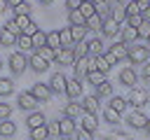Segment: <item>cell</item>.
Listing matches in <instances>:
<instances>
[{"mask_svg":"<svg viewBox=\"0 0 150 140\" xmlns=\"http://www.w3.org/2000/svg\"><path fill=\"white\" fill-rule=\"evenodd\" d=\"M80 107H82V112L84 114H98V110H101V98L96 96V93H91V96H84L82 98V103H80Z\"/></svg>","mask_w":150,"mask_h":140,"instance_id":"cell-4","label":"cell"},{"mask_svg":"<svg viewBox=\"0 0 150 140\" xmlns=\"http://www.w3.org/2000/svg\"><path fill=\"white\" fill-rule=\"evenodd\" d=\"M14 133H16V124L14 121H9V119L0 121V138H12Z\"/></svg>","mask_w":150,"mask_h":140,"instance_id":"cell-27","label":"cell"},{"mask_svg":"<svg viewBox=\"0 0 150 140\" xmlns=\"http://www.w3.org/2000/svg\"><path fill=\"white\" fill-rule=\"evenodd\" d=\"M47 128H49V135H56L59 138V119L56 121H47Z\"/></svg>","mask_w":150,"mask_h":140,"instance_id":"cell-50","label":"cell"},{"mask_svg":"<svg viewBox=\"0 0 150 140\" xmlns=\"http://www.w3.org/2000/svg\"><path fill=\"white\" fill-rule=\"evenodd\" d=\"M108 7H110V16H108V19H112V21H117V23H122V21L127 19V12H124V5H122V2H110Z\"/></svg>","mask_w":150,"mask_h":140,"instance_id":"cell-17","label":"cell"},{"mask_svg":"<svg viewBox=\"0 0 150 140\" xmlns=\"http://www.w3.org/2000/svg\"><path fill=\"white\" fill-rule=\"evenodd\" d=\"M150 58V47H143V44H129V54H127V61L131 65H141V63H148Z\"/></svg>","mask_w":150,"mask_h":140,"instance_id":"cell-2","label":"cell"},{"mask_svg":"<svg viewBox=\"0 0 150 140\" xmlns=\"http://www.w3.org/2000/svg\"><path fill=\"white\" fill-rule=\"evenodd\" d=\"M38 2H40V5H52L54 0H38Z\"/></svg>","mask_w":150,"mask_h":140,"instance_id":"cell-60","label":"cell"},{"mask_svg":"<svg viewBox=\"0 0 150 140\" xmlns=\"http://www.w3.org/2000/svg\"><path fill=\"white\" fill-rule=\"evenodd\" d=\"M136 7H138V12L143 14V12L150 7V0H136Z\"/></svg>","mask_w":150,"mask_h":140,"instance_id":"cell-53","label":"cell"},{"mask_svg":"<svg viewBox=\"0 0 150 140\" xmlns=\"http://www.w3.org/2000/svg\"><path fill=\"white\" fill-rule=\"evenodd\" d=\"M66 82H68V77L59 70V72H54L52 77H49V89H52V93H66Z\"/></svg>","mask_w":150,"mask_h":140,"instance_id":"cell-6","label":"cell"},{"mask_svg":"<svg viewBox=\"0 0 150 140\" xmlns=\"http://www.w3.org/2000/svg\"><path fill=\"white\" fill-rule=\"evenodd\" d=\"M16 47H19L21 54H23V51H30V49H33V40H30L28 35L19 33V35H16Z\"/></svg>","mask_w":150,"mask_h":140,"instance_id":"cell-28","label":"cell"},{"mask_svg":"<svg viewBox=\"0 0 150 140\" xmlns=\"http://www.w3.org/2000/svg\"><path fill=\"white\" fill-rule=\"evenodd\" d=\"M66 96H68L70 100H77V98L82 96V82L75 79V77L68 79V82H66Z\"/></svg>","mask_w":150,"mask_h":140,"instance_id":"cell-15","label":"cell"},{"mask_svg":"<svg viewBox=\"0 0 150 140\" xmlns=\"http://www.w3.org/2000/svg\"><path fill=\"white\" fill-rule=\"evenodd\" d=\"M103 121H108V124H112V126H117L120 124V112H115V110H103Z\"/></svg>","mask_w":150,"mask_h":140,"instance_id":"cell-40","label":"cell"},{"mask_svg":"<svg viewBox=\"0 0 150 140\" xmlns=\"http://www.w3.org/2000/svg\"><path fill=\"white\" fill-rule=\"evenodd\" d=\"M7 65H9L12 75H23V72L28 70V58H26V54H21V51H14V54H9V58H7Z\"/></svg>","mask_w":150,"mask_h":140,"instance_id":"cell-3","label":"cell"},{"mask_svg":"<svg viewBox=\"0 0 150 140\" xmlns=\"http://www.w3.org/2000/svg\"><path fill=\"white\" fill-rule=\"evenodd\" d=\"M12 12H14V16H21V14H26V16H30V5L23 0L21 5H16V7H12Z\"/></svg>","mask_w":150,"mask_h":140,"instance_id":"cell-41","label":"cell"},{"mask_svg":"<svg viewBox=\"0 0 150 140\" xmlns=\"http://www.w3.org/2000/svg\"><path fill=\"white\" fill-rule=\"evenodd\" d=\"M68 23H70V26H84L87 19H84L77 9H73V12H68Z\"/></svg>","mask_w":150,"mask_h":140,"instance_id":"cell-34","label":"cell"},{"mask_svg":"<svg viewBox=\"0 0 150 140\" xmlns=\"http://www.w3.org/2000/svg\"><path fill=\"white\" fill-rule=\"evenodd\" d=\"M108 107L122 114V112H124L129 105H127V98H124V96H110V105H108Z\"/></svg>","mask_w":150,"mask_h":140,"instance_id":"cell-25","label":"cell"},{"mask_svg":"<svg viewBox=\"0 0 150 140\" xmlns=\"http://www.w3.org/2000/svg\"><path fill=\"white\" fill-rule=\"evenodd\" d=\"M148 103H150V91L145 86H134L129 91V96H127V105H131L134 110H141Z\"/></svg>","mask_w":150,"mask_h":140,"instance_id":"cell-1","label":"cell"},{"mask_svg":"<svg viewBox=\"0 0 150 140\" xmlns=\"http://www.w3.org/2000/svg\"><path fill=\"white\" fill-rule=\"evenodd\" d=\"M77 12H80V14L84 16V19H89V16H94V14H96V7H94L91 2H80Z\"/></svg>","mask_w":150,"mask_h":140,"instance_id":"cell-38","label":"cell"},{"mask_svg":"<svg viewBox=\"0 0 150 140\" xmlns=\"http://www.w3.org/2000/svg\"><path fill=\"white\" fill-rule=\"evenodd\" d=\"M82 114H84V112H82V107H80L77 100H70V103L66 105V110H63V117H70V119H75V121H77Z\"/></svg>","mask_w":150,"mask_h":140,"instance_id":"cell-21","label":"cell"},{"mask_svg":"<svg viewBox=\"0 0 150 140\" xmlns=\"http://www.w3.org/2000/svg\"><path fill=\"white\" fill-rule=\"evenodd\" d=\"M80 7V0H66V9L68 12H73V9H77Z\"/></svg>","mask_w":150,"mask_h":140,"instance_id":"cell-54","label":"cell"},{"mask_svg":"<svg viewBox=\"0 0 150 140\" xmlns=\"http://www.w3.org/2000/svg\"><path fill=\"white\" fill-rule=\"evenodd\" d=\"M103 140H131L129 133H122V131H112L108 135H103Z\"/></svg>","mask_w":150,"mask_h":140,"instance_id":"cell-43","label":"cell"},{"mask_svg":"<svg viewBox=\"0 0 150 140\" xmlns=\"http://www.w3.org/2000/svg\"><path fill=\"white\" fill-rule=\"evenodd\" d=\"M45 124H47V117H45L42 110L28 112V117H26V126H28V128H38V126H45Z\"/></svg>","mask_w":150,"mask_h":140,"instance_id":"cell-13","label":"cell"},{"mask_svg":"<svg viewBox=\"0 0 150 140\" xmlns=\"http://www.w3.org/2000/svg\"><path fill=\"white\" fill-rule=\"evenodd\" d=\"M28 68H30L33 72L42 75V72H47V70H49V61H47V58H42L40 54H33V56H28Z\"/></svg>","mask_w":150,"mask_h":140,"instance_id":"cell-7","label":"cell"},{"mask_svg":"<svg viewBox=\"0 0 150 140\" xmlns=\"http://www.w3.org/2000/svg\"><path fill=\"white\" fill-rule=\"evenodd\" d=\"M124 121H127V124H129L134 131H143V128H145V124H148V117H145L141 110H134V112H131V114H129Z\"/></svg>","mask_w":150,"mask_h":140,"instance_id":"cell-9","label":"cell"},{"mask_svg":"<svg viewBox=\"0 0 150 140\" xmlns=\"http://www.w3.org/2000/svg\"><path fill=\"white\" fill-rule=\"evenodd\" d=\"M89 70H98V72H108L110 70V65H108V61L103 58V54L101 56H89Z\"/></svg>","mask_w":150,"mask_h":140,"instance_id":"cell-18","label":"cell"},{"mask_svg":"<svg viewBox=\"0 0 150 140\" xmlns=\"http://www.w3.org/2000/svg\"><path fill=\"white\" fill-rule=\"evenodd\" d=\"M143 131H145V133L150 135V117H148V124H145V128H143Z\"/></svg>","mask_w":150,"mask_h":140,"instance_id":"cell-59","label":"cell"},{"mask_svg":"<svg viewBox=\"0 0 150 140\" xmlns=\"http://www.w3.org/2000/svg\"><path fill=\"white\" fill-rule=\"evenodd\" d=\"M96 96L98 98H110L112 96V84L108 79H103L101 84H96Z\"/></svg>","mask_w":150,"mask_h":140,"instance_id":"cell-29","label":"cell"},{"mask_svg":"<svg viewBox=\"0 0 150 140\" xmlns=\"http://www.w3.org/2000/svg\"><path fill=\"white\" fill-rule=\"evenodd\" d=\"M30 40H33V49H35V51H40L42 47H47V33H45V30H38Z\"/></svg>","mask_w":150,"mask_h":140,"instance_id":"cell-31","label":"cell"},{"mask_svg":"<svg viewBox=\"0 0 150 140\" xmlns=\"http://www.w3.org/2000/svg\"><path fill=\"white\" fill-rule=\"evenodd\" d=\"M70 51H73L75 58H84V56H89V47H87V42H75V44L70 47Z\"/></svg>","mask_w":150,"mask_h":140,"instance_id":"cell-32","label":"cell"},{"mask_svg":"<svg viewBox=\"0 0 150 140\" xmlns=\"http://www.w3.org/2000/svg\"><path fill=\"white\" fill-rule=\"evenodd\" d=\"M5 30H9V33H12V35H19V33H21V30H19V28H16V23H14V21H12V19H9V21H7V23H5Z\"/></svg>","mask_w":150,"mask_h":140,"instance_id":"cell-51","label":"cell"},{"mask_svg":"<svg viewBox=\"0 0 150 140\" xmlns=\"http://www.w3.org/2000/svg\"><path fill=\"white\" fill-rule=\"evenodd\" d=\"M84 77H87V82H89V84H94V86H96V84H101V82L105 79V75H103V72H98V70H87V75H84Z\"/></svg>","mask_w":150,"mask_h":140,"instance_id":"cell-37","label":"cell"},{"mask_svg":"<svg viewBox=\"0 0 150 140\" xmlns=\"http://www.w3.org/2000/svg\"><path fill=\"white\" fill-rule=\"evenodd\" d=\"M47 47L49 49H61V42H59V30H49L47 33Z\"/></svg>","mask_w":150,"mask_h":140,"instance_id":"cell-36","label":"cell"},{"mask_svg":"<svg viewBox=\"0 0 150 140\" xmlns=\"http://www.w3.org/2000/svg\"><path fill=\"white\" fill-rule=\"evenodd\" d=\"M143 79L150 84V63H145V65H143Z\"/></svg>","mask_w":150,"mask_h":140,"instance_id":"cell-55","label":"cell"},{"mask_svg":"<svg viewBox=\"0 0 150 140\" xmlns=\"http://www.w3.org/2000/svg\"><path fill=\"white\" fill-rule=\"evenodd\" d=\"M120 30H122V28H120V23H117V21H112V19H105V21H103V26H101V35H103V37H110V40H115V37L120 35Z\"/></svg>","mask_w":150,"mask_h":140,"instance_id":"cell-10","label":"cell"},{"mask_svg":"<svg viewBox=\"0 0 150 140\" xmlns=\"http://www.w3.org/2000/svg\"><path fill=\"white\" fill-rule=\"evenodd\" d=\"M87 30H101V26H103V19L98 16V14H94V16H89L87 19Z\"/></svg>","mask_w":150,"mask_h":140,"instance_id":"cell-39","label":"cell"},{"mask_svg":"<svg viewBox=\"0 0 150 140\" xmlns=\"http://www.w3.org/2000/svg\"><path fill=\"white\" fill-rule=\"evenodd\" d=\"M136 33H138V40H148V37H150V21H143V23L136 28Z\"/></svg>","mask_w":150,"mask_h":140,"instance_id":"cell-42","label":"cell"},{"mask_svg":"<svg viewBox=\"0 0 150 140\" xmlns=\"http://www.w3.org/2000/svg\"><path fill=\"white\" fill-rule=\"evenodd\" d=\"M87 47H89V56H101V54L105 51V47H103V40H101V37L89 40V42H87Z\"/></svg>","mask_w":150,"mask_h":140,"instance_id":"cell-24","label":"cell"},{"mask_svg":"<svg viewBox=\"0 0 150 140\" xmlns=\"http://www.w3.org/2000/svg\"><path fill=\"white\" fill-rule=\"evenodd\" d=\"M16 105H19L21 110H26V112H33V110H38V100L30 96V91H21V93L16 96Z\"/></svg>","mask_w":150,"mask_h":140,"instance_id":"cell-8","label":"cell"},{"mask_svg":"<svg viewBox=\"0 0 150 140\" xmlns=\"http://www.w3.org/2000/svg\"><path fill=\"white\" fill-rule=\"evenodd\" d=\"M12 21H14V23H16V28H19L21 33H23V28H26V26L30 23V16H26V14H21V16H14Z\"/></svg>","mask_w":150,"mask_h":140,"instance_id":"cell-44","label":"cell"},{"mask_svg":"<svg viewBox=\"0 0 150 140\" xmlns=\"http://www.w3.org/2000/svg\"><path fill=\"white\" fill-rule=\"evenodd\" d=\"M0 70H2V61H0Z\"/></svg>","mask_w":150,"mask_h":140,"instance_id":"cell-64","label":"cell"},{"mask_svg":"<svg viewBox=\"0 0 150 140\" xmlns=\"http://www.w3.org/2000/svg\"><path fill=\"white\" fill-rule=\"evenodd\" d=\"M70 28V37H73V44L75 42H84V37H87V26H68Z\"/></svg>","mask_w":150,"mask_h":140,"instance_id":"cell-22","label":"cell"},{"mask_svg":"<svg viewBox=\"0 0 150 140\" xmlns=\"http://www.w3.org/2000/svg\"><path fill=\"white\" fill-rule=\"evenodd\" d=\"M54 61H56L59 65H73L75 56H73L70 47H61V49H56V51H54Z\"/></svg>","mask_w":150,"mask_h":140,"instance_id":"cell-11","label":"cell"},{"mask_svg":"<svg viewBox=\"0 0 150 140\" xmlns=\"http://www.w3.org/2000/svg\"><path fill=\"white\" fill-rule=\"evenodd\" d=\"M108 51H110V54H112L117 61H124V58H127V54H129V47H127V44L120 40V42H115L112 47H108Z\"/></svg>","mask_w":150,"mask_h":140,"instance_id":"cell-20","label":"cell"},{"mask_svg":"<svg viewBox=\"0 0 150 140\" xmlns=\"http://www.w3.org/2000/svg\"><path fill=\"white\" fill-rule=\"evenodd\" d=\"M12 93H14V82H12L9 77H0V96L7 98V96H12Z\"/></svg>","mask_w":150,"mask_h":140,"instance_id":"cell-30","label":"cell"},{"mask_svg":"<svg viewBox=\"0 0 150 140\" xmlns=\"http://www.w3.org/2000/svg\"><path fill=\"white\" fill-rule=\"evenodd\" d=\"M28 138H30V140H47V138H49L47 124H45V126H38V128H28Z\"/></svg>","mask_w":150,"mask_h":140,"instance_id":"cell-26","label":"cell"},{"mask_svg":"<svg viewBox=\"0 0 150 140\" xmlns=\"http://www.w3.org/2000/svg\"><path fill=\"white\" fill-rule=\"evenodd\" d=\"M77 131V121L75 119H70V117H61L59 119V135H73Z\"/></svg>","mask_w":150,"mask_h":140,"instance_id":"cell-14","label":"cell"},{"mask_svg":"<svg viewBox=\"0 0 150 140\" xmlns=\"http://www.w3.org/2000/svg\"><path fill=\"white\" fill-rule=\"evenodd\" d=\"M38 30H40V26H38L35 21H30V23H28V26L23 28V35H28V37H33V35H35Z\"/></svg>","mask_w":150,"mask_h":140,"instance_id":"cell-47","label":"cell"},{"mask_svg":"<svg viewBox=\"0 0 150 140\" xmlns=\"http://www.w3.org/2000/svg\"><path fill=\"white\" fill-rule=\"evenodd\" d=\"M35 54H40L42 58H47V61H52L54 58V49H49V47H42L40 51H35Z\"/></svg>","mask_w":150,"mask_h":140,"instance_id":"cell-49","label":"cell"},{"mask_svg":"<svg viewBox=\"0 0 150 140\" xmlns=\"http://www.w3.org/2000/svg\"><path fill=\"white\" fill-rule=\"evenodd\" d=\"M5 9H7V2H5V0H0V14H2Z\"/></svg>","mask_w":150,"mask_h":140,"instance_id":"cell-58","label":"cell"},{"mask_svg":"<svg viewBox=\"0 0 150 140\" xmlns=\"http://www.w3.org/2000/svg\"><path fill=\"white\" fill-rule=\"evenodd\" d=\"M124 12H127V16H131V14H141V12H138V7H136V0L127 2V5H124Z\"/></svg>","mask_w":150,"mask_h":140,"instance_id":"cell-48","label":"cell"},{"mask_svg":"<svg viewBox=\"0 0 150 140\" xmlns=\"http://www.w3.org/2000/svg\"><path fill=\"white\" fill-rule=\"evenodd\" d=\"M75 133H77V140H94V135H91V133H87L84 128H77Z\"/></svg>","mask_w":150,"mask_h":140,"instance_id":"cell-52","label":"cell"},{"mask_svg":"<svg viewBox=\"0 0 150 140\" xmlns=\"http://www.w3.org/2000/svg\"><path fill=\"white\" fill-rule=\"evenodd\" d=\"M59 140H73V138H68V135H61V138H59Z\"/></svg>","mask_w":150,"mask_h":140,"instance_id":"cell-61","label":"cell"},{"mask_svg":"<svg viewBox=\"0 0 150 140\" xmlns=\"http://www.w3.org/2000/svg\"><path fill=\"white\" fill-rule=\"evenodd\" d=\"M112 2H124V0H112Z\"/></svg>","mask_w":150,"mask_h":140,"instance_id":"cell-62","label":"cell"},{"mask_svg":"<svg viewBox=\"0 0 150 140\" xmlns=\"http://www.w3.org/2000/svg\"><path fill=\"white\" fill-rule=\"evenodd\" d=\"M0 44H2V47H14V44H16V35H12V33L5 30V28H0Z\"/></svg>","mask_w":150,"mask_h":140,"instance_id":"cell-33","label":"cell"},{"mask_svg":"<svg viewBox=\"0 0 150 140\" xmlns=\"http://www.w3.org/2000/svg\"><path fill=\"white\" fill-rule=\"evenodd\" d=\"M120 82H122L124 86L134 89V86L138 84V75H136V70H134V68H122V70H120Z\"/></svg>","mask_w":150,"mask_h":140,"instance_id":"cell-12","label":"cell"},{"mask_svg":"<svg viewBox=\"0 0 150 140\" xmlns=\"http://www.w3.org/2000/svg\"><path fill=\"white\" fill-rule=\"evenodd\" d=\"M120 35H122V42L129 47V44H136V40H138V33H136V28H122L120 30Z\"/></svg>","mask_w":150,"mask_h":140,"instance_id":"cell-23","label":"cell"},{"mask_svg":"<svg viewBox=\"0 0 150 140\" xmlns=\"http://www.w3.org/2000/svg\"><path fill=\"white\" fill-rule=\"evenodd\" d=\"M73 70H75V79H82V77L87 75V70H89V56L75 58V61H73Z\"/></svg>","mask_w":150,"mask_h":140,"instance_id":"cell-19","label":"cell"},{"mask_svg":"<svg viewBox=\"0 0 150 140\" xmlns=\"http://www.w3.org/2000/svg\"><path fill=\"white\" fill-rule=\"evenodd\" d=\"M143 21H145V19H143L141 14H131V16H127V26H129V28H138Z\"/></svg>","mask_w":150,"mask_h":140,"instance_id":"cell-45","label":"cell"},{"mask_svg":"<svg viewBox=\"0 0 150 140\" xmlns=\"http://www.w3.org/2000/svg\"><path fill=\"white\" fill-rule=\"evenodd\" d=\"M80 2H89V0H80Z\"/></svg>","mask_w":150,"mask_h":140,"instance_id":"cell-63","label":"cell"},{"mask_svg":"<svg viewBox=\"0 0 150 140\" xmlns=\"http://www.w3.org/2000/svg\"><path fill=\"white\" fill-rule=\"evenodd\" d=\"M9 117H12V105L9 103H0V121H5Z\"/></svg>","mask_w":150,"mask_h":140,"instance_id":"cell-46","label":"cell"},{"mask_svg":"<svg viewBox=\"0 0 150 140\" xmlns=\"http://www.w3.org/2000/svg\"><path fill=\"white\" fill-rule=\"evenodd\" d=\"M5 2H7V5H9V7H16V5H21V2H23V0H5Z\"/></svg>","mask_w":150,"mask_h":140,"instance_id":"cell-56","label":"cell"},{"mask_svg":"<svg viewBox=\"0 0 150 140\" xmlns=\"http://www.w3.org/2000/svg\"><path fill=\"white\" fill-rule=\"evenodd\" d=\"M80 128H84L87 133H96L98 131V119L94 117V114H82V119H80Z\"/></svg>","mask_w":150,"mask_h":140,"instance_id":"cell-16","label":"cell"},{"mask_svg":"<svg viewBox=\"0 0 150 140\" xmlns=\"http://www.w3.org/2000/svg\"><path fill=\"white\" fill-rule=\"evenodd\" d=\"M89 2H91V5H94V7H98V5H105V2H108V0H89Z\"/></svg>","mask_w":150,"mask_h":140,"instance_id":"cell-57","label":"cell"},{"mask_svg":"<svg viewBox=\"0 0 150 140\" xmlns=\"http://www.w3.org/2000/svg\"><path fill=\"white\" fill-rule=\"evenodd\" d=\"M59 42H61V47H73L70 28H59Z\"/></svg>","mask_w":150,"mask_h":140,"instance_id":"cell-35","label":"cell"},{"mask_svg":"<svg viewBox=\"0 0 150 140\" xmlns=\"http://www.w3.org/2000/svg\"><path fill=\"white\" fill-rule=\"evenodd\" d=\"M30 96H33L38 103H47V100L52 98V89H49V84L38 82V84H33V86H30Z\"/></svg>","mask_w":150,"mask_h":140,"instance_id":"cell-5","label":"cell"}]
</instances>
